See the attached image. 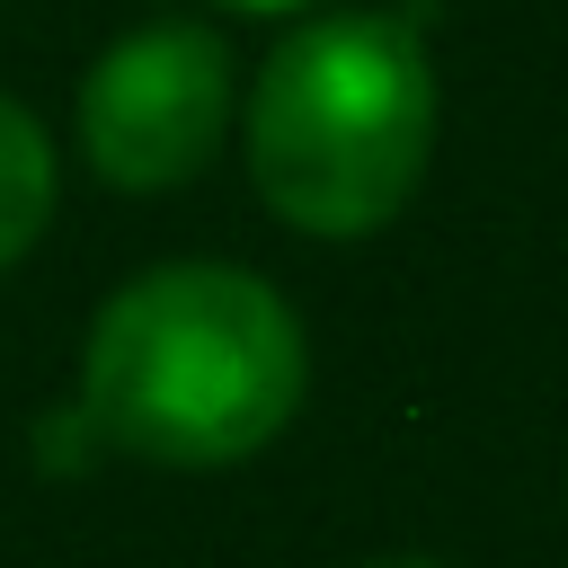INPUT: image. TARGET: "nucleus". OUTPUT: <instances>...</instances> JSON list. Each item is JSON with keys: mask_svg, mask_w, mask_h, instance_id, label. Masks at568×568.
I'll use <instances>...</instances> for the list:
<instances>
[{"mask_svg": "<svg viewBox=\"0 0 568 568\" xmlns=\"http://www.w3.org/2000/svg\"><path fill=\"white\" fill-rule=\"evenodd\" d=\"M311 346L293 302L248 266L133 275L80 355V408L106 444L160 470H222L275 444L302 408Z\"/></svg>", "mask_w": 568, "mask_h": 568, "instance_id": "f257e3e1", "label": "nucleus"}, {"mask_svg": "<svg viewBox=\"0 0 568 568\" xmlns=\"http://www.w3.org/2000/svg\"><path fill=\"white\" fill-rule=\"evenodd\" d=\"M435 151V62L417 9H328L248 89V178L311 240L382 231Z\"/></svg>", "mask_w": 568, "mask_h": 568, "instance_id": "f03ea898", "label": "nucleus"}, {"mask_svg": "<svg viewBox=\"0 0 568 568\" xmlns=\"http://www.w3.org/2000/svg\"><path fill=\"white\" fill-rule=\"evenodd\" d=\"M231 124V44L213 27H133L80 80V151L106 186L160 195L186 186Z\"/></svg>", "mask_w": 568, "mask_h": 568, "instance_id": "7ed1b4c3", "label": "nucleus"}, {"mask_svg": "<svg viewBox=\"0 0 568 568\" xmlns=\"http://www.w3.org/2000/svg\"><path fill=\"white\" fill-rule=\"evenodd\" d=\"M44 222H53V142L18 98H0V266H18Z\"/></svg>", "mask_w": 568, "mask_h": 568, "instance_id": "20e7f679", "label": "nucleus"}, {"mask_svg": "<svg viewBox=\"0 0 568 568\" xmlns=\"http://www.w3.org/2000/svg\"><path fill=\"white\" fill-rule=\"evenodd\" d=\"M231 9H311V0H231Z\"/></svg>", "mask_w": 568, "mask_h": 568, "instance_id": "39448f33", "label": "nucleus"}, {"mask_svg": "<svg viewBox=\"0 0 568 568\" xmlns=\"http://www.w3.org/2000/svg\"><path fill=\"white\" fill-rule=\"evenodd\" d=\"M390 568H426V559H390Z\"/></svg>", "mask_w": 568, "mask_h": 568, "instance_id": "423d86ee", "label": "nucleus"}]
</instances>
